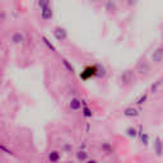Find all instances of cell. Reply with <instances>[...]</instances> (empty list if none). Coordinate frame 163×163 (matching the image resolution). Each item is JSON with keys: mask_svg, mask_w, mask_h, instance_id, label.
<instances>
[{"mask_svg": "<svg viewBox=\"0 0 163 163\" xmlns=\"http://www.w3.org/2000/svg\"><path fill=\"white\" fill-rule=\"evenodd\" d=\"M163 60V47H157L152 54V61L155 64H159Z\"/></svg>", "mask_w": 163, "mask_h": 163, "instance_id": "obj_7", "label": "cell"}, {"mask_svg": "<svg viewBox=\"0 0 163 163\" xmlns=\"http://www.w3.org/2000/svg\"><path fill=\"white\" fill-rule=\"evenodd\" d=\"M63 158V153L57 149H51L47 153V161L50 163H59Z\"/></svg>", "mask_w": 163, "mask_h": 163, "instance_id": "obj_4", "label": "cell"}, {"mask_svg": "<svg viewBox=\"0 0 163 163\" xmlns=\"http://www.w3.org/2000/svg\"><path fill=\"white\" fill-rule=\"evenodd\" d=\"M38 7L41 9H45L50 7V0H38Z\"/></svg>", "mask_w": 163, "mask_h": 163, "instance_id": "obj_19", "label": "cell"}, {"mask_svg": "<svg viewBox=\"0 0 163 163\" xmlns=\"http://www.w3.org/2000/svg\"><path fill=\"white\" fill-rule=\"evenodd\" d=\"M0 153L19 163H35L36 153L27 135L10 122L0 126Z\"/></svg>", "mask_w": 163, "mask_h": 163, "instance_id": "obj_1", "label": "cell"}, {"mask_svg": "<svg viewBox=\"0 0 163 163\" xmlns=\"http://www.w3.org/2000/svg\"><path fill=\"white\" fill-rule=\"evenodd\" d=\"M61 63H63V65H64V68L68 70V72L70 73V74H74L75 73V70H74V66L72 64H70L66 59H61Z\"/></svg>", "mask_w": 163, "mask_h": 163, "instance_id": "obj_13", "label": "cell"}, {"mask_svg": "<svg viewBox=\"0 0 163 163\" xmlns=\"http://www.w3.org/2000/svg\"><path fill=\"white\" fill-rule=\"evenodd\" d=\"M146 100H148V93H144V94H142L138 98V101H137V105H143V103H145L146 102Z\"/></svg>", "mask_w": 163, "mask_h": 163, "instance_id": "obj_18", "label": "cell"}, {"mask_svg": "<svg viewBox=\"0 0 163 163\" xmlns=\"http://www.w3.org/2000/svg\"><path fill=\"white\" fill-rule=\"evenodd\" d=\"M161 83H162V80H161V79H159V80H157L155 83H154L153 85L150 87V91L153 92V93H155V92H157V89H158V87L161 85Z\"/></svg>", "mask_w": 163, "mask_h": 163, "instance_id": "obj_20", "label": "cell"}, {"mask_svg": "<svg viewBox=\"0 0 163 163\" xmlns=\"http://www.w3.org/2000/svg\"><path fill=\"white\" fill-rule=\"evenodd\" d=\"M138 2H139V0H126V3H128L129 7H135V5L138 4Z\"/></svg>", "mask_w": 163, "mask_h": 163, "instance_id": "obj_21", "label": "cell"}, {"mask_svg": "<svg viewBox=\"0 0 163 163\" xmlns=\"http://www.w3.org/2000/svg\"><path fill=\"white\" fill-rule=\"evenodd\" d=\"M101 149H102V153H105L106 155H112L113 154V145L108 142H103L101 143Z\"/></svg>", "mask_w": 163, "mask_h": 163, "instance_id": "obj_9", "label": "cell"}, {"mask_svg": "<svg viewBox=\"0 0 163 163\" xmlns=\"http://www.w3.org/2000/svg\"><path fill=\"white\" fill-rule=\"evenodd\" d=\"M126 134H128V137H130V138H135L138 135V130L135 129V128H128V130H126Z\"/></svg>", "mask_w": 163, "mask_h": 163, "instance_id": "obj_15", "label": "cell"}, {"mask_svg": "<svg viewBox=\"0 0 163 163\" xmlns=\"http://www.w3.org/2000/svg\"><path fill=\"white\" fill-rule=\"evenodd\" d=\"M8 41L13 46H23L26 43V35L22 31H13L12 33H9Z\"/></svg>", "mask_w": 163, "mask_h": 163, "instance_id": "obj_2", "label": "cell"}, {"mask_svg": "<svg viewBox=\"0 0 163 163\" xmlns=\"http://www.w3.org/2000/svg\"><path fill=\"white\" fill-rule=\"evenodd\" d=\"M42 42H43V43H45V45H46V46H47L48 48H50V50H51L52 52H55V51H56V48H55V46H54V45H52V43H51L50 41H48V40L46 38V37H42Z\"/></svg>", "mask_w": 163, "mask_h": 163, "instance_id": "obj_17", "label": "cell"}, {"mask_svg": "<svg viewBox=\"0 0 163 163\" xmlns=\"http://www.w3.org/2000/svg\"><path fill=\"white\" fill-rule=\"evenodd\" d=\"M134 80H135V70H133V69H126L120 75V82L125 87L131 85L134 83Z\"/></svg>", "mask_w": 163, "mask_h": 163, "instance_id": "obj_3", "label": "cell"}, {"mask_svg": "<svg viewBox=\"0 0 163 163\" xmlns=\"http://www.w3.org/2000/svg\"><path fill=\"white\" fill-rule=\"evenodd\" d=\"M106 10L108 13H115L116 12V9H117V7H116V3L113 2V0H107L106 2Z\"/></svg>", "mask_w": 163, "mask_h": 163, "instance_id": "obj_12", "label": "cell"}, {"mask_svg": "<svg viewBox=\"0 0 163 163\" xmlns=\"http://www.w3.org/2000/svg\"><path fill=\"white\" fill-rule=\"evenodd\" d=\"M52 17H54V12H52L51 7L45 8V9H41V18L43 20H50Z\"/></svg>", "mask_w": 163, "mask_h": 163, "instance_id": "obj_10", "label": "cell"}, {"mask_svg": "<svg viewBox=\"0 0 163 163\" xmlns=\"http://www.w3.org/2000/svg\"><path fill=\"white\" fill-rule=\"evenodd\" d=\"M89 2H92V3H98V2H101V0H89Z\"/></svg>", "mask_w": 163, "mask_h": 163, "instance_id": "obj_23", "label": "cell"}, {"mask_svg": "<svg viewBox=\"0 0 163 163\" xmlns=\"http://www.w3.org/2000/svg\"><path fill=\"white\" fill-rule=\"evenodd\" d=\"M153 149H154V153L157 157H162L163 155V142L159 137H157L154 140V144H153Z\"/></svg>", "mask_w": 163, "mask_h": 163, "instance_id": "obj_6", "label": "cell"}, {"mask_svg": "<svg viewBox=\"0 0 163 163\" xmlns=\"http://www.w3.org/2000/svg\"><path fill=\"white\" fill-rule=\"evenodd\" d=\"M82 112H83V116L87 117V118H89V117L93 116V112H92V110H91L89 106H85V107L82 108Z\"/></svg>", "mask_w": 163, "mask_h": 163, "instance_id": "obj_14", "label": "cell"}, {"mask_svg": "<svg viewBox=\"0 0 163 163\" xmlns=\"http://www.w3.org/2000/svg\"><path fill=\"white\" fill-rule=\"evenodd\" d=\"M84 163H100V162L97 161V159H94V158H89L88 161H85Z\"/></svg>", "mask_w": 163, "mask_h": 163, "instance_id": "obj_22", "label": "cell"}, {"mask_svg": "<svg viewBox=\"0 0 163 163\" xmlns=\"http://www.w3.org/2000/svg\"><path fill=\"white\" fill-rule=\"evenodd\" d=\"M149 70H150V66L146 61H140L137 66V73L140 75H146L149 73Z\"/></svg>", "mask_w": 163, "mask_h": 163, "instance_id": "obj_8", "label": "cell"}, {"mask_svg": "<svg viewBox=\"0 0 163 163\" xmlns=\"http://www.w3.org/2000/svg\"><path fill=\"white\" fill-rule=\"evenodd\" d=\"M54 36H55V38L57 41H65L68 38V32L65 31L63 27H56L55 31H54Z\"/></svg>", "mask_w": 163, "mask_h": 163, "instance_id": "obj_5", "label": "cell"}, {"mask_svg": "<svg viewBox=\"0 0 163 163\" xmlns=\"http://www.w3.org/2000/svg\"><path fill=\"white\" fill-rule=\"evenodd\" d=\"M140 140H142V143L146 146L149 144V137H148V134H145V133H140Z\"/></svg>", "mask_w": 163, "mask_h": 163, "instance_id": "obj_16", "label": "cell"}, {"mask_svg": "<svg viewBox=\"0 0 163 163\" xmlns=\"http://www.w3.org/2000/svg\"><path fill=\"white\" fill-rule=\"evenodd\" d=\"M124 115L126 117H137L139 116V110H137L135 107H128L124 110Z\"/></svg>", "mask_w": 163, "mask_h": 163, "instance_id": "obj_11", "label": "cell"}]
</instances>
